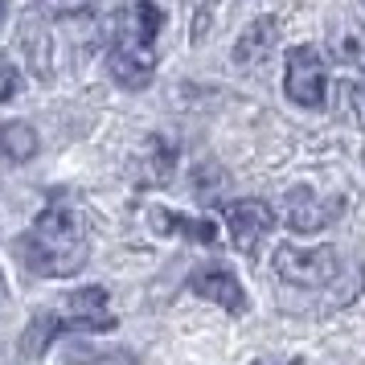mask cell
<instances>
[{"label":"cell","instance_id":"cell-14","mask_svg":"<svg viewBox=\"0 0 365 365\" xmlns=\"http://www.w3.org/2000/svg\"><path fill=\"white\" fill-rule=\"evenodd\" d=\"M50 17H78V13H86V9H95L99 0H37Z\"/></svg>","mask_w":365,"mask_h":365},{"label":"cell","instance_id":"cell-15","mask_svg":"<svg viewBox=\"0 0 365 365\" xmlns=\"http://www.w3.org/2000/svg\"><path fill=\"white\" fill-rule=\"evenodd\" d=\"M148 148H152V156H148V177L152 181H165L168 177V168H173V148H165L160 140H148Z\"/></svg>","mask_w":365,"mask_h":365},{"label":"cell","instance_id":"cell-7","mask_svg":"<svg viewBox=\"0 0 365 365\" xmlns=\"http://www.w3.org/2000/svg\"><path fill=\"white\" fill-rule=\"evenodd\" d=\"M275 41H279V21L275 17H255L247 29H242V37L234 41V62H238L242 70H255L259 62L271 58Z\"/></svg>","mask_w":365,"mask_h":365},{"label":"cell","instance_id":"cell-18","mask_svg":"<svg viewBox=\"0 0 365 365\" xmlns=\"http://www.w3.org/2000/svg\"><path fill=\"white\" fill-rule=\"evenodd\" d=\"M4 13H9V0H0V21H4Z\"/></svg>","mask_w":365,"mask_h":365},{"label":"cell","instance_id":"cell-3","mask_svg":"<svg viewBox=\"0 0 365 365\" xmlns=\"http://www.w3.org/2000/svg\"><path fill=\"white\" fill-rule=\"evenodd\" d=\"M283 91H287V99L292 103L308 107V111H320V107H324V99H329V66H324L320 50H312V46H296V50H287Z\"/></svg>","mask_w":365,"mask_h":365},{"label":"cell","instance_id":"cell-5","mask_svg":"<svg viewBox=\"0 0 365 365\" xmlns=\"http://www.w3.org/2000/svg\"><path fill=\"white\" fill-rule=\"evenodd\" d=\"M226 222H230L234 247L242 250V255H250L263 242V234L275 226V210L259 197H242V201H234V205H226Z\"/></svg>","mask_w":365,"mask_h":365},{"label":"cell","instance_id":"cell-9","mask_svg":"<svg viewBox=\"0 0 365 365\" xmlns=\"http://www.w3.org/2000/svg\"><path fill=\"white\" fill-rule=\"evenodd\" d=\"M62 332H74L66 312H37L21 332V357H41L53 345V336H62Z\"/></svg>","mask_w":365,"mask_h":365},{"label":"cell","instance_id":"cell-8","mask_svg":"<svg viewBox=\"0 0 365 365\" xmlns=\"http://www.w3.org/2000/svg\"><path fill=\"white\" fill-rule=\"evenodd\" d=\"M189 292H197L201 299H214L226 312H247V296H242V283L234 279L230 271H197L189 279Z\"/></svg>","mask_w":365,"mask_h":365},{"label":"cell","instance_id":"cell-1","mask_svg":"<svg viewBox=\"0 0 365 365\" xmlns=\"http://www.w3.org/2000/svg\"><path fill=\"white\" fill-rule=\"evenodd\" d=\"M17 255L25 271L34 275H46V279H70L86 267V255H91V238H86V226L78 210L70 205H50L41 210L37 222L29 226V234L17 242Z\"/></svg>","mask_w":365,"mask_h":365},{"label":"cell","instance_id":"cell-10","mask_svg":"<svg viewBox=\"0 0 365 365\" xmlns=\"http://www.w3.org/2000/svg\"><path fill=\"white\" fill-rule=\"evenodd\" d=\"M152 222H156L160 234H185V238L205 242V247L217 238V226L210 217H185V214H168V210H152Z\"/></svg>","mask_w":365,"mask_h":365},{"label":"cell","instance_id":"cell-11","mask_svg":"<svg viewBox=\"0 0 365 365\" xmlns=\"http://www.w3.org/2000/svg\"><path fill=\"white\" fill-rule=\"evenodd\" d=\"M37 148H41V140H37V132L29 128V123H21V119H13V123H0V152H4L13 165L34 160Z\"/></svg>","mask_w":365,"mask_h":365},{"label":"cell","instance_id":"cell-16","mask_svg":"<svg viewBox=\"0 0 365 365\" xmlns=\"http://www.w3.org/2000/svg\"><path fill=\"white\" fill-rule=\"evenodd\" d=\"M341 95H345L349 111H353V119L365 128V83H345L341 86Z\"/></svg>","mask_w":365,"mask_h":365},{"label":"cell","instance_id":"cell-17","mask_svg":"<svg viewBox=\"0 0 365 365\" xmlns=\"http://www.w3.org/2000/svg\"><path fill=\"white\" fill-rule=\"evenodd\" d=\"M21 95V74L13 66H0V103L17 99Z\"/></svg>","mask_w":365,"mask_h":365},{"label":"cell","instance_id":"cell-20","mask_svg":"<svg viewBox=\"0 0 365 365\" xmlns=\"http://www.w3.org/2000/svg\"><path fill=\"white\" fill-rule=\"evenodd\" d=\"M259 365H271V361H259Z\"/></svg>","mask_w":365,"mask_h":365},{"label":"cell","instance_id":"cell-13","mask_svg":"<svg viewBox=\"0 0 365 365\" xmlns=\"http://www.w3.org/2000/svg\"><path fill=\"white\" fill-rule=\"evenodd\" d=\"M70 365H140V357L128 353V349H83V345H74L70 349Z\"/></svg>","mask_w":365,"mask_h":365},{"label":"cell","instance_id":"cell-12","mask_svg":"<svg viewBox=\"0 0 365 365\" xmlns=\"http://www.w3.org/2000/svg\"><path fill=\"white\" fill-rule=\"evenodd\" d=\"M329 50L341 66L365 70V25H341L329 34Z\"/></svg>","mask_w":365,"mask_h":365},{"label":"cell","instance_id":"cell-4","mask_svg":"<svg viewBox=\"0 0 365 365\" xmlns=\"http://www.w3.org/2000/svg\"><path fill=\"white\" fill-rule=\"evenodd\" d=\"M271 263H275V275L292 287H324V283L336 279L341 255H336V247H312V250L279 247Z\"/></svg>","mask_w":365,"mask_h":365},{"label":"cell","instance_id":"cell-19","mask_svg":"<svg viewBox=\"0 0 365 365\" xmlns=\"http://www.w3.org/2000/svg\"><path fill=\"white\" fill-rule=\"evenodd\" d=\"M0 296H4V283H0Z\"/></svg>","mask_w":365,"mask_h":365},{"label":"cell","instance_id":"cell-6","mask_svg":"<svg viewBox=\"0 0 365 365\" xmlns=\"http://www.w3.org/2000/svg\"><path fill=\"white\" fill-rule=\"evenodd\" d=\"M336 214H341V197L324 201V197H316L312 189H292L287 193V230L316 234V230H324Z\"/></svg>","mask_w":365,"mask_h":365},{"label":"cell","instance_id":"cell-21","mask_svg":"<svg viewBox=\"0 0 365 365\" xmlns=\"http://www.w3.org/2000/svg\"><path fill=\"white\" fill-rule=\"evenodd\" d=\"M361 4H365V0H361Z\"/></svg>","mask_w":365,"mask_h":365},{"label":"cell","instance_id":"cell-2","mask_svg":"<svg viewBox=\"0 0 365 365\" xmlns=\"http://www.w3.org/2000/svg\"><path fill=\"white\" fill-rule=\"evenodd\" d=\"M160 9L152 0H140L132 9H123L111 17L107 25V37H111V50H107V70L119 86L128 91H144L156 74V53H152V41L160 34Z\"/></svg>","mask_w":365,"mask_h":365}]
</instances>
